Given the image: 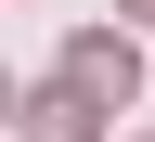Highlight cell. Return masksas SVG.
<instances>
[{"label": "cell", "mask_w": 155, "mask_h": 142, "mask_svg": "<svg viewBox=\"0 0 155 142\" xmlns=\"http://www.w3.org/2000/svg\"><path fill=\"white\" fill-rule=\"evenodd\" d=\"M129 78H142V65H129V39H65V91H78L91 116L129 104Z\"/></svg>", "instance_id": "6da1fadb"}, {"label": "cell", "mask_w": 155, "mask_h": 142, "mask_svg": "<svg viewBox=\"0 0 155 142\" xmlns=\"http://www.w3.org/2000/svg\"><path fill=\"white\" fill-rule=\"evenodd\" d=\"M26 142H91V104H78L65 78H52V91H26Z\"/></svg>", "instance_id": "7a4b0ae2"}, {"label": "cell", "mask_w": 155, "mask_h": 142, "mask_svg": "<svg viewBox=\"0 0 155 142\" xmlns=\"http://www.w3.org/2000/svg\"><path fill=\"white\" fill-rule=\"evenodd\" d=\"M129 13H142V26H155V0H129Z\"/></svg>", "instance_id": "3957f363"}]
</instances>
